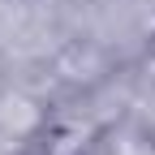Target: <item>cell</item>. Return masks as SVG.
Segmentation results:
<instances>
[{
  "mask_svg": "<svg viewBox=\"0 0 155 155\" xmlns=\"http://www.w3.org/2000/svg\"><path fill=\"white\" fill-rule=\"evenodd\" d=\"M35 125V108L26 99H5L0 104V129L5 134H26Z\"/></svg>",
  "mask_w": 155,
  "mask_h": 155,
  "instance_id": "6da1fadb",
  "label": "cell"
}]
</instances>
